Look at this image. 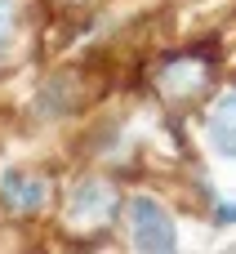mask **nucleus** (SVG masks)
Returning a JSON list of instances; mask_svg holds the SVG:
<instances>
[{
  "label": "nucleus",
  "instance_id": "nucleus-1",
  "mask_svg": "<svg viewBox=\"0 0 236 254\" xmlns=\"http://www.w3.org/2000/svg\"><path fill=\"white\" fill-rule=\"evenodd\" d=\"M129 237H134L138 254H174V246H178V232H174L170 214L147 196L129 201Z\"/></svg>",
  "mask_w": 236,
  "mask_h": 254
},
{
  "label": "nucleus",
  "instance_id": "nucleus-2",
  "mask_svg": "<svg viewBox=\"0 0 236 254\" xmlns=\"http://www.w3.org/2000/svg\"><path fill=\"white\" fill-rule=\"evenodd\" d=\"M0 192H4V205L18 210V214H31V210L45 205V183L31 179V174H18V170H9L0 179Z\"/></svg>",
  "mask_w": 236,
  "mask_h": 254
},
{
  "label": "nucleus",
  "instance_id": "nucleus-3",
  "mask_svg": "<svg viewBox=\"0 0 236 254\" xmlns=\"http://www.w3.org/2000/svg\"><path fill=\"white\" fill-rule=\"evenodd\" d=\"M210 143L223 156H236V94H228L214 107V116H210Z\"/></svg>",
  "mask_w": 236,
  "mask_h": 254
},
{
  "label": "nucleus",
  "instance_id": "nucleus-4",
  "mask_svg": "<svg viewBox=\"0 0 236 254\" xmlns=\"http://www.w3.org/2000/svg\"><path fill=\"white\" fill-rule=\"evenodd\" d=\"M103 205H107V196H103V188H98V183H85V188L76 192V201H71V214H76V219H80L85 210H89V214H98Z\"/></svg>",
  "mask_w": 236,
  "mask_h": 254
},
{
  "label": "nucleus",
  "instance_id": "nucleus-5",
  "mask_svg": "<svg viewBox=\"0 0 236 254\" xmlns=\"http://www.w3.org/2000/svg\"><path fill=\"white\" fill-rule=\"evenodd\" d=\"M9 31H13V4L0 0V54H4V45H9Z\"/></svg>",
  "mask_w": 236,
  "mask_h": 254
},
{
  "label": "nucleus",
  "instance_id": "nucleus-6",
  "mask_svg": "<svg viewBox=\"0 0 236 254\" xmlns=\"http://www.w3.org/2000/svg\"><path fill=\"white\" fill-rule=\"evenodd\" d=\"M236 219V205H219V223H232Z\"/></svg>",
  "mask_w": 236,
  "mask_h": 254
},
{
  "label": "nucleus",
  "instance_id": "nucleus-7",
  "mask_svg": "<svg viewBox=\"0 0 236 254\" xmlns=\"http://www.w3.org/2000/svg\"><path fill=\"white\" fill-rule=\"evenodd\" d=\"M228 254H236V250H228Z\"/></svg>",
  "mask_w": 236,
  "mask_h": 254
}]
</instances>
